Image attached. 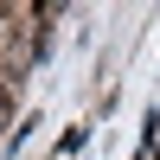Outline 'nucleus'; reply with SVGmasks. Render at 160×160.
I'll return each instance as SVG.
<instances>
[{
	"instance_id": "nucleus-1",
	"label": "nucleus",
	"mask_w": 160,
	"mask_h": 160,
	"mask_svg": "<svg viewBox=\"0 0 160 160\" xmlns=\"http://www.w3.org/2000/svg\"><path fill=\"white\" fill-rule=\"evenodd\" d=\"M13 122V83H0V128Z\"/></svg>"
}]
</instances>
